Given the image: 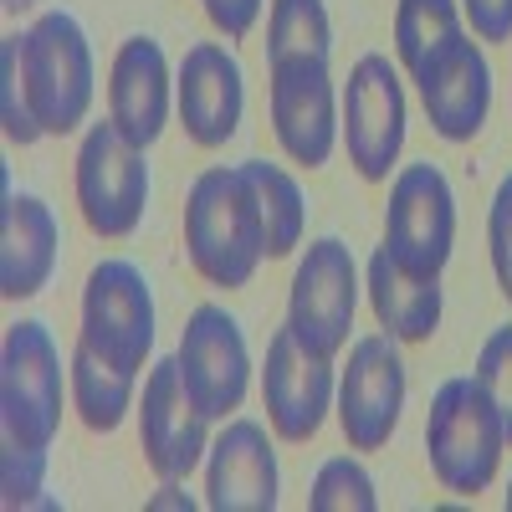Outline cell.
I'll return each mask as SVG.
<instances>
[{
    "mask_svg": "<svg viewBox=\"0 0 512 512\" xmlns=\"http://www.w3.org/2000/svg\"><path fill=\"white\" fill-rule=\"evenodd\" d=\"M262 400L267 420L282 441H313L323 431V415L333 405V359L313 354L292 328H277L267 344V369H262Z\"/></svg>",
    "mask_w": 512,
    "mask_h": 512,
    "instance_id": "cell-14",
    "label": "cell"
},
{
    "mask_svg": "<svg viewBox=\"0 0 512 512\" xmlns=\"http://www.w3.org/2000/svg\"><path fill=\"white\" fill-rule=\"evenodd\" d=\"M502 446H507V431L492 395L482 390V379L477 374L446 379L431 400V420H425V456H431L436 482L461 497L487 492L497 477Z\"/></svg>",
    "mask_w": 512,
    "mask_h": 512,
    "instance_id": "cell-2",
    "label": "cell"
},
{
    "mask_svg": "<svg viewBox=\"0 0 512 512\" xmlns=\"http://www.w3.org/2000/svg\"><path fill=\"white\" fill-rule=\"evenodd\" d=\"M185 251L210 287H246L267 256V226L256 190L241 164H216L190 185L185 200Z\"/></svg>",
    "mask_w": 512,
    "mask_h": 512,
    "instance_id": "cell-1",
    "label": "cell"
},
{
    "mask_svg": "<svg viewBox=\"0 0 512 512\" xmlns=\"http://www.w3.org/2000/svg\"><path fill=\"white\" fill-rule=\"evenodd\" d=\"M0 6H6L11 16H21V11H31V6H36V0H0Z\"/></svg>",
    "mask_w": 512,
    "mask_h": 512,
    "instance_id": "cell-33",
    "label": "cell"
},
{
    "mask_svg": "<svg viewBox=\"0 0 512 512\" xmlns=\"http://www.w3.org/2000/svg\"><path fill=\"white\" fill-rule=\"evenodd\" d=\"M57 216L41 195H6L0 210V297H36L57 267Z\"/></svg>",
    "mask_w": 512,
    "mask_h": 512,
    "instance_id": "cell-19",
    "label": "cell"
},
{
    "mask_svg": "<svg viewBox=\"0 0 512 512\" xmlns=\"http://www.w3.org/2000/svg\"><path fill=\"white\" fill-rule=\"evenodd\" d=\"M308 507H313V512H374L379 497H374L369 472H364L354 456H333V461L318 466L313 492H308Z\"/></svg>",
    "mask_w": 512,
    "mask_h": 512,
    "instance_id": "cell-26",
    "label": "cell"
},
{
    "mask_svg": "<svg viewBox=\"0 0 512 512\" xmlns=\"http://www.w3.org/2000/svg\"><path fill=\"white\" fill-rule=\"evenodd\" d=\"M180 374L185 390L210 420H226L241 410L246 384H251V354L246 333L221 303H200L180 333Z\"/></svg>",
    "mask_w": 512,
    "mask_h": 512,
    "instance_id": "cell-12",
    "label": "cell"
},
{
    "mask_svg": "<svg viewBox=\"0 0 512 512\" xmlns=\"http://www.w3.org/2000/svg\"><path fill=\"white\" fill-rule=\"evenodd\" d=\"M41 482H47V446H31L0 431V492H6V507H57L41 497Z\"/></svg>",
    "mask_w": 512,
    "mask_h": 512,
    "instance_id": "cell-27",
    "label": "cell"
},
{
    "mask_svg": "<svg viewBox=\"0 0 512 512\" xmlns=\"http://www.w3.org/2000/svg\"><path fill=\"white\" fill-rule=\"evenodd\" d=\"M328 52H333V21L323 0H272L267 67L282 57H328Z\"/></svg>",
    "mask_w": 512,
    "mask_h": 512,
    "instance_id": "cell-24",
    "label": "cell"
},
{
    "mask_svg": "<svg viewBox=\"0 0 512 512\" xmlns=\"http://www.w3.org/2000/svg\"><path fill=\"white\" fill-rule=\"evenodd\" d=\"M456 241V200L441 164H405L384 205V246L410 277H441Z\"/></svg>",
    "mask_w": 512,
    "mask_h": 512,
    "instance_id": "cell-7",
    "label": "cell"
},
{
    "mask_svg": "<svg viewBox=\"0 0 512 512\" xmlns=\"http://www.w3.org/2000/svg\"><path fill=\"white\" fill-rule=\"evenodd\" d=\"M415 88H420L425 118H431V128L441 139L466 144L482 134V123L492 113V67H487L477 41L456 36L446 52H436L415 72Z\"/></svg>",
    "mask_w": 512,
    "mask_h": 512,
    "instance_id": "cell-15",
    "label": "cell"
},
{
    "mask_svg": "<svg viewBox=\"0 0 512 512\" xmlns=\"http://www.w3.org/2000/svg\"><path fill=\"white\" fill-rule=\"evenodd\" d=\"M487 251H492V272L507 287L512 277V175L492 195V216H487Z\"/></svg>",
    "mask_w": 512,
    "mask_h": 512,
    "instance_id": "cell-29",
    "label": "cell"
},
{
    "mask_svg": "<svg viewBox=\"0 0 512 512\" xmlns=\"http://www.w3.org/2000/svg\"><path fill=\"white\" fill-rule=\"evenodd\" d=\"M205 502L216 512H272L277 507V451L256 420H231L210 446Z\"/></svg>",
    "mask_w": 512,
    "mask_h": 512,
    "instance_id": "cell-17",
    "label": "cell"
},
{
    "mask_svg": "<svg viewBox=\"0 0 512 512\" xmlns=\"http://www.w3.org/2000/svg\"><path fill=\"white\" fill-rule=\"evenodd\" d=\"M344 139H349V164L369 185L390 180L405 144V88L390 57L369 52L354 62L344 93Z\"/></svg>",
    "mask_w": 512,
    "mask_h": 512,
    "instance_id": "cell-11",
    "label": "cell"
},
{
    "mask_svg": "<svg viewBox=\"0 0 512 512\" xmlns=\"http://www.w3.org/2000/svg\"><path fill=\"white\" fill-rule=\"evenodd\" d=\"M205 425H210V415L185 390L180 354L159 359L144 379V410H139V446H144V461L154 466L159 482H185L200 466V456L210 451Z\"/></svg>",
    "mask_w": 512,
    "mask_h": 512,
    "instance_id": "cell-13",
    "label": "cell"
},
{
    "mask_svg": "<svg viewBox=\"0 0 512 512\" xmlns=\"http://www.w3.org/2000/svg\"><path fill=\"white\" fill-rule=\"evenodd\" d=\"M57 425H62V354L47 323L21 318L6 328V344H0V431L31 446H52Z\"/></svg>",
    "mask_w": 512,
    "mask_h": 512,
    "instance_id": "cell-4",
    "label": "cell"
},
{
    "mask_svg": "<svg viewBox=\"0 0 512 512\" xmlns=\"http://www.w3.org/2000/svg\"><path fill=\"white\" fill-rule=\"evenodd\" d=\"M98 359H108L123 374H139L149 349H154V292L149 277L134 262H98L88 272V292H82V338Z\"/></svg>",
    "mask_w": 512,
    "mask_h": 512,
    "instance_id": "cell-6",
    "label": "cell"
},
{
    "mask_svg": "<svg viewBox=\"0 0 512 512\" xmlns=\"http://www.w3.org/2000/svg\"><path fill=\"white\" fill-rule=\"evenodd\" d=\"M359 308V272L354 256L338 236H318L308 256L297 262L292 277V303H287V328L323 359L349 349V328Z\"/></svg>",
    "mask_w": 512,
    "mask_h": 512,
    "instance_id": "cell-8",
    "label": "cell"
},
{
    "mask_svg": "<svg viewBox=\"0 0 512 512\" xmlns=\"http://www.w3.org/2000/svg\"><path fill=\"white\" fill-rule=\"evenodd\" d=\"M77 205H82V221H88L98 236L123 241L134 236L144 221V205H149V164L144 149L123 139V128L93 123L82 134L77 149Z\"/></svg>",
    "mask_w": 512,
    "mask_h": 512,
    "instance_id": "cell-5",
    "label": "cell"
},
{
    "mask_svg": "<svg viewBox=\"0 0 512 512\" xmlns=\"http://www.w3.org/2000/svg\"><path fill=\"white\" fill-rule=\"evenodd\" d=\"M461 11L482 41H512V0H461Z\"/></svg>",
    "mask_w": 512,
    "mask_h": 512,
    "instance_id": "cell-30",
    "label": "cell"
},
{
    "mask_svg": "<svg viewBox=\"0 0 512 512\" xmlns=\"http://www.w3.org/2000/svg\"><path fill=\"white\" fill-rule=\"evenodd\" d=\"M26 88L41 134H72L93 108V47L72 11H47L26 31Z\"/></svg>",
    "mask_w": 512,
    "mask_h": 512,
    "instance_id": "cell-3",
    "label": "cell"
},
{
    "mask_svg": "<svg viewBox=\"0 0 512 512\" xmlns=\"http://www.w3.org/2000/svg\"><path fill=\"white\" fill-rule=\"evenodd\" d=\"M21 52H26V31H11L6 41H0V123H6V139L26 149V144L41 139V123L31 113V88H26Z\"/></svg>",
    "mask_w": 512,
    "mask_h": 512,
    "instance_id": "cell-25",
    "label": "cell"
},
{
    "mask_svg": "<svg viewBox=\"0 0 512 512\" xmlns=\"http://www.w3.org/2000/svg\"><path fill=\"white\" fill-rule=\"evenodd\" d=\"M272 134L282 154L303 169L328 164L338 144V98L328 57H282L272 62Z\"/></svg>",
    "mask_w": 512,
    "mask_h": 512,
    "instance_id": "cell-9",
    "label": "cell"
},
{
    "mask_svg": "<svg viewBox=\"0 0 512 512\" xmlns=\"http://www.w3.org/2000/svg\"><path fill=\"white\" fill-rule=\"evenodd\" d=\"M108 118L128 144L149 149L169 123V62L154 36H128L108 77Z\"/></svg>",
    "mask_w": 512,
    "mask_h": 512,
    "instance_id": "cell-18",
    "label": "cell"
},
{
    "mask_svg": "<svg viewBox=\"0 0 512 512\" xmlns=\"http://www.w3.org/2000/svg\"><path fill=\"white\" fill-rule=\"evenodd\" d=\"M405 410V359L390 333H364L349 349V369L338 384V425L349 451H379L395 436Z\"/></svg>",
    "mask_w": 512,
    "mask_h": 512,
    "instance_id": "cell-10",
    "label": "cell"
},
{
    "mask_svg": "<svg viewBox=\"0 0 512 512\" xmlns=\"http://www.w3.org/2000/svg\"><path fill=\"white\" fill-rule=\"evenodd\" d=\"M246 180L256 190V210H262V226H267V256H292V246L303 241L308 231V200L297 190V180L287 175L282 164H267V159H246Z\"/></svg>",
    "mask_w": 512,
    "mask_h": 512,
    "instance_id": "cell-22",
    "label": "cell"
},
{
    "mask_svg": "<svg viewBox=\"0 0 512 512\" xmlns=\"http://www.w3.org/2000/svg\"><path fill=\"white\" fill-rule=\"evenodd\" d=\"M502 507H507V512H512V482H507V497H502Z\"/></svg>",
    "mask_w": 512,
    "mask_h": 512,
    "instance_id": "cell-34",
    "label": "cell"
},
{
    "mask_svg": "<svg viewBox=\"0 0 512 512\" xmlns=\"http://www.w3.org/2000/svg\"><path fill=\"white\" fill-rule=\"evenodd\" d=\"M472 374L482 379V390L492 395V405H497V415H502V431H507V441H512V323H507V328H492V338L482 344Z\"/></svg>",
    "mask_w": 512,
    "mask_h": 512,
    "instance_id": "cell-28",
    "label": "cell"
},
{
    "mask_svg": "<svg viewBox=\"0 0 512 512\" xmlns=\"http://www.w3.org/2000/svg\"><path fill=\"white\" fill-rule=\"evenodd\" d=\"M144 507H149V512H164V507H180V512H190V507H195V497H190V492H180V482H164V487H159V492H154Z\"/></svg>",
    "mask_w": 512,
    "mask_h": 512,
    "instance_id": "cell-32",
    "label": "cell"
},
{
    "mask_svg": "<svg viewBox=\"0 0 512 512\" xmlns=\"http://www.w3.org/2000/svg\"><path fill=\"white\" fill-rule=\"evenodd\" d=\"M461 31V0H400L395 11V52L400 67L415 77L436 52H446Z\"/></svg>",
    "mask_w": 512,
    "mask_h": 512,
    "instance_id": "cell-23",
    "label": "cell"
},
{
    "mask_svg": "<svg viewBox=\"0 0 512 512\" xmlns=\"http://www.w3.org/2000/svg\"><path fill=\"white\" fill-rule=\"evenodd\" d=\"M246 108V82L241 62L221 47V41H195L180 62V118L185 134L200 149H221L236 139Z\"/></svg>",
    "mask_w": 512,
    "mask_h": 512,
    "instance_id": "cell-16",
    "label": "cell"
},
{
    "mask_svg": "<svg viewBox=\"0 0 512 512\" xmlns=\"http://www.w3.org/2000/svg\"><path fill=\"white\" fill-rule=\"evenodd\" d=\"M502 292H507V297H512V277H507V287H502Z\"/></svg>",
    "mask_w": 512,
    "mask_h": 512,
    "instance_id": "cell-35",
    "label": "cell"
},
{
    "mask_svg": "<svg viewBox=\"0 0 512 512\" xmlns=\"http://www.w3.org/2000/svg\"><path fill=\"white\" fill-rule=\"evenodd\" d=\"M134 379L139 374H123L108 359H98L88 344H77V354H72V405H77L82 425L98 436L118 431L123 415L134 410Z\"/></svg>",
    "mask_w": 512,
    "mask_h": 512,
    "instance_id": "cell-21",
    "label": "cell"
},
{
    "mask_svg": "<svg viewBox=\"0 0 512 512\" xmlns=\"http://www.w3.org/2000/svg\"><path fill=\"white\" fill-rule=\"evenodd\" d=\"M205 16H210V26H216L221 36L241 41L256 26V16H262V0H205Z\"/></svg>",
    "mask_w": 512,
    "mask_h": 512,
    "instance_id": "cell-31",
    "label": "cell"
},
{
    "mask_svg": "<svg viewBox=\"0 0 512 512\" xmlns=\"http://www.w3.org/2000/svg\"><path fill=\"white\" fill-rule=\"evenodd\" d=\"M369 303L395 344H425L441 323V277H410L390 246L369 256Z\"/></svg>",
    "mask_w": 512,
    "mask_h": 512,
    "instance_id": "cell-20",
    "label": "cell"
}]
</instances>
